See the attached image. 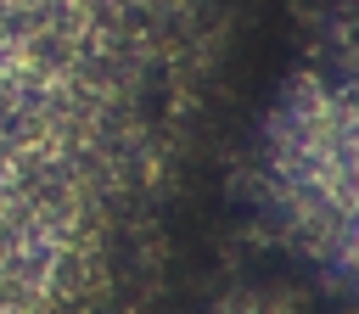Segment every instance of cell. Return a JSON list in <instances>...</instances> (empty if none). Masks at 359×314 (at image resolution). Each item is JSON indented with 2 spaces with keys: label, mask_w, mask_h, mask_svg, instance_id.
Returning <instances> with one entry per match:
<instances>
[{
  "label": "cell",
  "mask_w": 359,
  "mask_h": 314,
  "mask_svg": "<svg viewBox=\"0 0 359 314\" xmlns=\"http://www.w3.org/2000/svg\"><path fill=\"white\" fill-rule=\"evenodd\" d=\"M219 314H297V303L280 292H236L219 303Z\"/></svg>",
  "instance_id": "cell-1"
}]
</instances>
